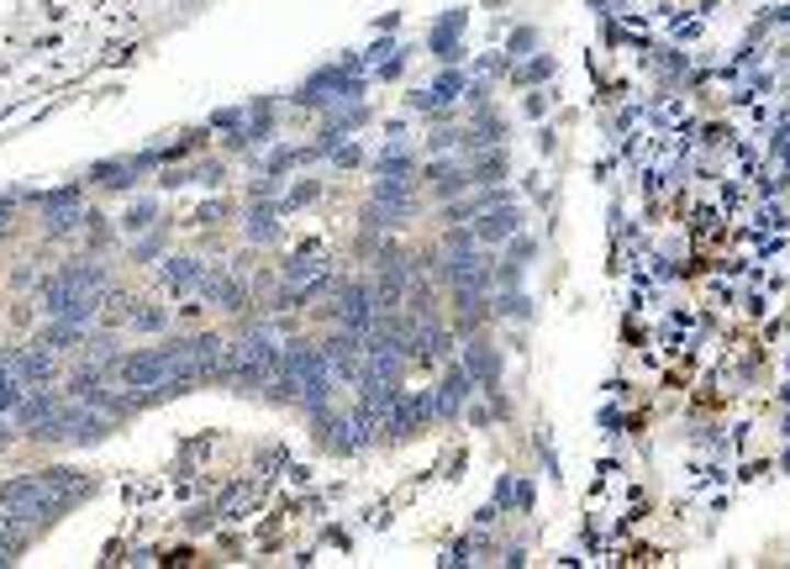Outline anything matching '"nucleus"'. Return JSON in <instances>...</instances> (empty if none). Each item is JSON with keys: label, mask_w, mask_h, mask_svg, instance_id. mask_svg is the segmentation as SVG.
Segmentation results:
<instances>
[{"label": "nucleus", "mask_w": 790, "mask_h": 569, "mask_svg": "<svg viewBox=\"0 0 790 569\" xmlns=\"http://www.w3.org/2000/svg\"><path fill=\"white\" fill-rule=\"evenodd\" d=\"M75 475L69 469H53V475H32V480H16V486L0 490V522L5 527H26L37 516H53L69 496H75Z\"/></svg>", "instance_id": "1"}, {"label": "nucleus", "mask_w": 790, "mask_h": 569, "mask_svg": "<svg viewBox=\"0 0 790 569\" xmlns=\"http://www.w3.org/2000/svg\"><path fill=\"white\" fill-rule=\"evenodd\" d=\"M22 407V375H16V359L0 353V411Z\"/></svg>", "instance_id": "2"}, {"label": "nucleus", "mask_w": 790, "mask_h": 569, "mask_svg": "<svg viewBox=\"0 0 790 569\" xmlns=\"http://www.w3.org/2000/svg\"><path fill=\"white\" fill-rule=\"evenodd\" d=\"M16 375H22V379H48V375H53V359H48L43 349H37V353L26 349L22 359H16Z\"/></svg>", "instance_id": "3"}]
</instances>
